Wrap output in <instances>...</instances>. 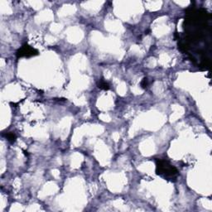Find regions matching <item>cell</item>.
Wrapping results in <instances>:
<instances>
[{"label": "cell", "mask_w": 212, "mask_h": 212, "mask_svg": "<svg viewBox=\"0 0 212 212\" xmlns=\"http://www.w3.org/2000/svg\"><path fill=\"white\" fill-rule=\"evenodd\" d=\"M5 138L8 139L9 142H10L11 143H14L16 141V139H17V136L13 132H7L5 134Z\"/></svg>", "instance_id": "5b68a950"}, {"label": "cell", "mask_w": 212, "mask_h": 212, "mask_svg": "<svg viewBox=\"0 0 212 212\" xmlns=\"http://www.w3.org/2000/svg\"><path fill=\"white\" fill-rule=\"evenodd\" d=\"M23 152H24V154H25L26 156H28V152H27V151H23Z\"/></svg>", "instance_id": "52a82bcc"}, {"label": "cell", "mask_w": 212, "mask_h": 212, "mask_svg": "<svg viewBox=\"0 0 212 212\" xmlns=\"http://www.w3.org/2000/svg\"><path fill=\"white\" fill-rule=\"evenodd\" d=\"M97 86L98 88L101 89V90H110V85L108 82H106L105 80H104V78H101L98 82H97Z\"/></svg>", "instance_id": "277c9868"}, {"label": "cell", "mask_w": 212, "mask_h": 212, "mask_svg": "<svg viewBox=\"0 0 212 212\" xmlns=\"http://www.w3.org/2000/svg\"><path fill=\"white\" fill-rule=\"evenodd\" d=\"M156 173L164 177L166 180L176 179L178 175V171L170 162L164 159L156 160Z\"/></svg>", "instance_id": "7a4b0ae2"}, {"label": "cell", "mask_w": 212, "mask_h": 212, "mask_svg": "<svg viewBox=\"0 0 212 212\" xmlns=\"http://www.w3.org/2000/svg\"><path fill=\"white\" fill-rule=\"evenodd\" d=\"M39 54L37 49L33 48L32 46H29L28 43L23 44L21 48L16 52V55L18 58L21 57H31V56H35Z\"/></svg>", "instance_id": "3957f363"}, {"label": "cell", "mask_w": 212, "mask_h": 212, "mask_svg": "<svg viewBox=\"0 0 212 212\" xmlns=\"http://www.w3.org/2000/svg\"><path fill=\"white\" fill-rule=\"evenodd\" d=\"M148 85V78H144L142 80V82H141V87L143 88V89H145V88H147Z\"/></svg>", "instance_id": "8992f818"}, {"label": "cell", "mask_w": 212, "mask_h": 212, "mask_svg": "<svg viewBox=\"0 0 212 212\" xmlns=\"http://www.w3.org/2000/svg\"><path fill=\"white\" fill-rule=\"evenodd\" d=\"M184 31L186 37L178 40L181 51L189 55L190 59L198 67L207 69L211 46V15L205 9H196L190 6L186 12Z\"/></svg>", "instance_id": "6da1fadb"}]
</instances>
